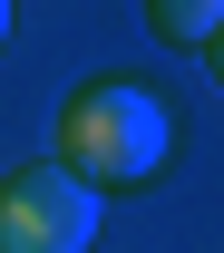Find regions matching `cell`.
Here are the masks:
<instances>
[{"label": "cell", "instance_id": "2", "mask_svg": "<svg viewBox=\"0 0 224 253\" xmlns=\"http://www.w3.org/2000/svg\"><path fill=\"white\" fill-rule=\"evenodd\" d=\"M97 195L68 166H10L0 175V253H88Z\"/></svg>", "mask_w": 224, "mask_h": 253}, {"label": "cell", "instance_id": "1", "mask_svg": "<svg viewBox=\"0 0 224 253\" xmlns=\"http://www.w3.org/2000/svg\"><path fill=\"white\" fill-rule=\"evenodd\" d=\"M59 156L88 195H117V185H146V175H166V146H176V117H166L146 88H127V78H97V88H78L59 107V136H49Z\"/></svg>", "mask_w": 224, "mask_h": 253}, {"label": "cell", "instance_id": "5", "mask_svg": "<svg viewBox=\"0 0 224 253\" xmlns=\"http://www.w3.org/2000/svg\"><path fill=\"white\" fill-rule=\"evenodd\" d=\"M0 39H10V0H0Z\"/></svg>", "mask_w": 224, "mask_h": 253}, {"label": "cell", "instance_id": "3", "mask_svg": "<svg viewBox=\"0 0 224 253\" xmlns=\"http://www.w3.org/2000/svg\"><path fill=\"white\" fill-rule=\"evenodd\" d=\"M146 30H156L166 49H205V39L224 30V0H146Z\"/></svg>", "mask_w": 224, "mask_h": 253}, {"label": "cell", "instance_id": "4", "mask_svg": "<svg viewBox=\"0 0 224 253\" xmlns=\"http://www.w3.org/2000/svg\"><path fill=\"white\" fill-rule=\"evenodd\" d=\"M205 68H215V88H224V30H215V39H205Z\"/></svg>", "mask_w": 224, "mask_h": 253}]
</instances>
